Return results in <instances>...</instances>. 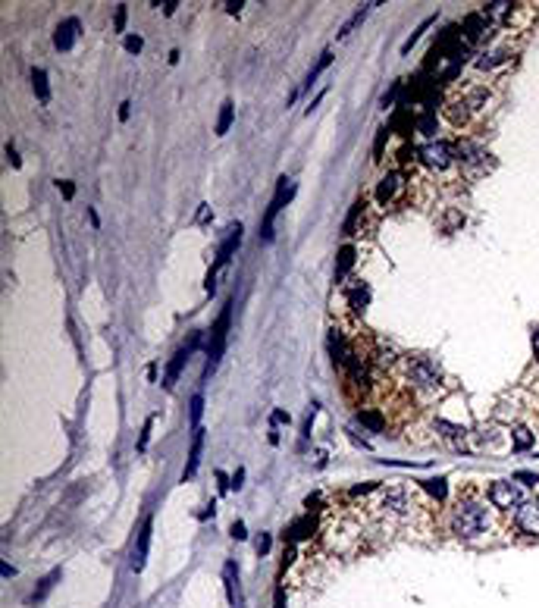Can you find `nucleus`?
<instances>
[{"instance_id": "obj_1", "label": "nucleus", "mask_w": 539, "mask_h": 608, "mask_svg": "<svg viewBox=\"0 0 539 608\" xmlns=\"http://www.w3.org/2000/svg\"><path fill=\"white\" fill-rule=\"evenodd\" d=\"M449 527L461 539H480L492 530V508H486V501L480 499L461 496L449 514Z\"/></svg>"}, {"instance_id": "obj_2", "label": "nucleus", "mask_w": 539, "mask_h": 608, "mask_svg": "<svg viewBox=\"0 0 539 608\" xmlns=\"http://www.w3.org/2000/svg\"><path fill=\"white\" fill-rule=\"evenodd\" d=\"M398 374L408 383V389L417 392L420 398H432L442 389V367L432 358H423V354H405L398 361Z\"/></svg>"}, {"instance_id": "obj_3", "label": "nucleus", "mask_w": 539, "mask_h": 608, "mask_svg": "<svg viewBox=\"0 0 539 608\" xmlns=\"http://www.w3.org/2000/svg\"><path fill=\"white\" fill-rule=\"evenodd\" d=\"M374 508L383 521H405V518H411V511L417 508V499L408 486H389V489L379 492Z\"/></svg>"}, {"instance_id": "obj_4", "label": "nucleus", "mask_w": 539, "mask_h": 608, "mask_svg": "<svg viewBox=\"0 0 539 608\" xmlns=\"http://www.w3.org/2000/svg\"><path fill=\"white\" fill-rule=\"evenodd\" d=\"M417 157H420V163L427 166L430 173H436V176H445V173H452L454 166H458L454 144H449V141H427L420 151H417Z\"/></svg>"}, {"instance_id": "obj_5", "label": "nucleus", "mask_w": 539, "mask_h": 608, "mask_svg": "<svg viewBox=\"0 0 539 608\" xmlns=\"http://www.w3.org/2000/svg\"><path fill=\"white\" fill-rule=\"evenodd\" d=\"M405 195H408L405 173L392 170V173H386V176L379 179V185H376V204L379 207H398V204L405 201Z\"/></svg>"}, {"instance_id": "obj_6", "label": "nucleus", "mask_w": 539, "mask_h": 608, "mask_svg": "<svg viewBox=\"0 0 539 608\" xmlns=\"http://www.w3.org/2000/svg\"><path fill=\"white\" fill-rule=\"evenodd\" d=\"M486 496H489V505L499 508V511H511V508H521L523 505V492H521L518 480H496V483H489Z\"/></svg>"}, {"instance_id": "obj_7", "label": "nucleus", "mask_w": 539, "mask_h": 608, "mask_svg": "<svg viewBox=\"0 0 539 608\" xmlns=\"http://www.w3.org/2000/svg\"><path fill=\"white\" fill-rule=\"evenodd\" d=\"M229 308H232V304H226V308H223V314H219V320H217V326H214V339H210V345H207V374L217 367L219 354H223V345H226V330H229Z\"/></svg>"}, {"instance_id": "obj_8", "label": "nucleus", "mask_w": 539, "mask_h": 608, "mask_svg": "<svg viewBox=\"0 0 539 608\" xmlns=\"http://www.w3.org/2000/svg\"><path fill=\"white\" fill-rule=\"evenodd\" d=\"M514 527L523 536H539V499L536 501H523L514 514Z\"/></svg>"}, {"instance_id": "obj_9", "label": "nucleus", "mask_w": 539, "mask_h": 608, "mask_svg": "<svg viewBox=\"0 0 539 608\" xmlns=\"http://www.w3.org/2000/svg\"><path fill=\"white\" fill-rule=\"evenodd\" d=\"M454 157H458L461 170H477V166H483V148L477 141L470 139H458L454 141Z\"/></svg>"}, {"instance_id": "obj_10", "label": "nucleus", "mask_w": 539, "mask_h": 608, "mask_svg": "<svg viewBox=\"0 0 539 608\" xmlns=\"http://www.w3.org/2000/svg\"><path fill=\"white\" fill-rule=\"evenodd\" d=\"M295 192V185L288 179H279V188H276V197L270 201V207H267V217H263V241H270V226H273V219H276V214L283 210V204L292 197Z\"/></svg>"}, {"instance_id": "obj_11", "label": "nucleus", "mask_w": 539, "mask_h": 608, "mask_svg": "<svg viewBox=\"0 0 539 608\" xmlns=\"http://www.w3.org/2000/svg\"><path fill=\"white\" fill-rule=\"evenodd\" d=\"M445 119H449L454 129H464L470 119H474V113H470L467 101H464L461 94H454V97H449V101H445Z\"/></svg>"}, {"instance_id": "obj_12", "label": "nucleus", "mask_w": 539, "mask_h": 608, "mask_svg": "<svg viewBox=\"0 0 539 608\" xmlns=\"http://www.w3.org/2000/svg\"><path fill=\"white\" fill-rule=\"evenodd\" d=\"M79 19H66V22H60L57 26V32H54V48L57 50H72V44L79 41Z\"/></svg>"}, {"instance_id": "obj_13", "label": "nucleus", "mask_w": 539, "mask_h": 608, "mask_svg": "<svg viewBox=\"0 0 539 608\" xmlns=\"http://www.w3.org/2000/svg\"><path fill=\"white\" fill-rule=\"evenodd\" d=\"M461 97L467 101V107H470V113H486L489 110V101H492V91L486 88V85H474V88H464L461 91Z\"/></svg>"}, {"instance_id": "obj_14", "label": "nucleus", "mask_w": 539, "mask_h": 608, "mask_svg": "<svg viewBox=\"0 0 539 608\" xmlns=\"http://www.w3.org/2000/svg\"><path fill=\"white\" fill-rule=\"evenodd\" d=\"M198 342H201V336H192V342H188L185 348H179L176 352V358H173V364H170V370H166V379H163V386L166 389H170L173 383H176V376H179V370H182V364L188 361V354L195 352V348H198Z\"/></svg>"}, {"instance_id": "obj_15", "label": "nucleus", "mask_w": 539, "mask_h": 608, "mask_svg": "<svg viewBox=\"0 0 539 608\" xmlns=\"http://www.w3.org/2000/svg\"><path fill=\"white\" fill-rule=\"evenodd\" d=\"M148 545H151V521H144V527H141V533H138V543H135V552H132V568H135V571H141V568H144Z\"/></svg>"}, {"instance_id": "obj_16", "label": "nucleus", "mask_w": 539, "mask_h": 608, "mask_svg": "<svg viewBox=\"0 0 539 608\" xmlns=\"http://www.w3.org/2000/svg\"><path fill=\"white\" fill-rule=\"evenodd\" d=\"M201 445H204V430L195 427V439H192V452H188V465H185V480H192L195 470H198L201 461Z\"/></svg>"}, {"instance_id": "obj_17", "label": "nucleus", "mask_w": 539, "mask_h": 608, "mask_svg": "<svg viewBox=\"0 0 539 608\" xmlns=\"http://www.w3.org/2000/svg\"><path fill=\"white\" fill-rule=\"evenodd\" d=\"M486 26H489V19L483 16V13H470V16H464V35H467V41H477L483 32H486Z\"/></svg>"}, {"instance_id": "obj_18", "label": "nucleus", "mask_w": 539, "mask_h": 608, "mask_svg": "<svg viewBox=\"0 0 539 608\" xmlns=\"http://www.w3.org/2000/svg\"><path fill=\"white\" fill-rule=\"evenodd\" d=\"M502 60H508V50L505 48H492V50H483L480 60H477V70H492V66H499Z\"/></svg>"}, {"instance_id": "obj_19", "label": "nucleus", "mask_w": 539, "mask_h": 608, "mask_svg": "<svg viewBox=\"0 0 539 608\" xmlns=\"http://www.w3.org/2000/svg\"><path fill=\"white\" fill-rule=\"evenodd\" d=\"M352 264H354V248L352 245H345L339 251V267H336V279H345V273L352 270Z\"/></svg>"}, {"instance_id": "obj_20", "label": "nucleus", "mask_w": 539, "mask_h": 608, "mask_svg": "<svg viewBox=\"0 0 539 608\" xmlns=\"http://www.w3.org/2000/svg\"><path fill=\"white\" fill-rule=\"evenodd\" d=\"M232 113H235V104H232V101H226V104H223V110H219V119H217V135H226V132H229V126H232Z\"/></svg>"}, {"instance_id": "obj_21", "label": "nucleus", "mask_w": 539, "mask_h": 608, "mask_svg": "<svg viewBox=\"0 0 539 608\" xmlns=\"http://www.w3.org/2000/svg\"><path fill=\"white\" fill-rule=\"evenodd\" d=\"M57 580H60V571H50V574H48V577H44V580H41V587H38V592H35L32 599H28V602H41V599L48 596L50 590H54V583H57Z\"/></svg>"}, {"instance_id": "obj_22", "label": "nucleus", "mask_w": 539, "mask_h": 608, "mask_svg": "<svg viewBox=\"0 0 539 608\" xmlns=\"http://www.w3.org/2000/svg\"><path fill=\"white\" fill-rule=\"evenodd\" d=\"M432 22H436V16H430V19H423V22H420V26H417V32H411V38H408V41H405V44H401V54H411V48H414V44H417V38H420L423 32H427V28L432 26Z\"/></svg>"}, {"instance_id": "obj_23", "label": "nucleus", "mask_w": 539, "mask_h": 608, "mask_svg": "<svg viewBox=\"0 0 539 608\" xmlns=\"http://www.w3.org/2000/svg\"><path fill=\"white\" fill-rule=\"evenodd\" d=\"M32 85L38 91V97H41V101H48L50 91H48V75H44V70H32Z\"/></svg>"}, {"instance_id": "obj_24", "label": "nucleus", "mask_w": 539, "mask_h": 608, "mask_svg": "<svg viewBox=\"0 0 539 608\" xmlns=\"http://www.w3.org/2000/svg\"><path fill=\"white\" fill-rule=\"evenodd\" d=\"M330 63H332V50H323V54H320V60H317V66H314V70H310V75H307V82H305V85H307V88L314 85V82H317V75H320V72H323Z\"/></svg>"}, {"instance_id": "obj_25", "label": "nucleus", "mask_w": 539, "mask_h": 608, "mask_svg": "<svg viewBox=\"0 0 539 608\" xmlns=\"http://www.w3.org/2000/svg\"><path fill=\"white\" fill-rule=\"evenodd\" d=\"M511 443H514V448H521V452H523V448L533 445V433H530L527 427H518V430L511 433Z\"/></svg>"}, {"instance_id": "obj_26", "label": "nucleus", "mask_w": 539, "mask_h": 608, "mask_svg": "<svg viewBox=\"0 0 539 608\" xmlns=\"http://www.w3.org/2000/svg\"><path fill=\"white\" fill-rule=\"evenodd\" d=\"M310 530H314V521L305 518V521L292 523V530H288V539H307V536H310Z\"/></svg>"}, {"instance_id": "obj_27", "label": "nucleus", "mask_w": 539, "mask_h": 608, "mask_svg": "<svg viewBox=\"0 0 539 608\" xmlns=\"http://www.w3.org/2000/svg\"><path fill=\"white\" fill-rule=\"evenodd\" d=\"M436 430H442V436L445 439H464V427H454V423H449V420H436Z\"/></svg>"}, {"instance_id": "obj_28", "label": "nucleus", "mask_w": 539, "mask_h": 608, "mask_svg": "<svg viewBox=\"0 0 539 608\" xmlns=\"http://www.w3.org/2000/svg\"><path fill=\"white\" fill-rule=\"evenodd\" d=\"M358 420L364 423V427H370V430H383V427H386L383 417L374 414V411H361V414H358Z\"/></svg>"}, {"instance_id": "obj_29", "label": "nucleus", "mask_w": 539, "mask_h": 608, "mask_svg": "<svg viewBox=\"0 0 539 608\" xmlns=\"http://www.w3.org/2000/svg\"><path fill=\"white\" fill-rule=\"evenodd\" d=\"M417 129H420L423 135H432V129H436V110H427L420 116V123H417Z\"/></svg>"}, {"instance_id": "obj_30", "label": "nucleus", "mask_w": 539, "mask_h": 608, "mask_svg": "<svg viewBox=\"0 0 539 608\" xmlns=\"http://www.w3.org/2000/svg\"><path fill=\"white\" fill-rule=\"evenodd\" d=\"M423 486H427V492H430V496H436L439 501L445 499V480H442V477H439V480H427Z\"/></svg>"}, {"instance_id": "obj_31", "label": "nucleus", "mask_w": 539, "mask_h": 608, "mask_svg": "<svg viewBox=\"0 0 539 608\" xmlns=\"http://www.w3.org/2000/svg\"><path fill=\"white\" fill-rule=\"evenodd\" d=\"M364 16H367V10H361V13H354V16H352V19H348V22H345V26H342V32H339V38H348V35H352V28H354V26H361V19H364Z\"/></svg>"}, {"instance_id": "obj_32", "label": "nucleus", "mask_w": 539, "mask_h": 608, "mask_svg": "<svg viewBox=\"0 0 539 608\" xmlns=\"http://www.w3.org/2000/svg\"><path fill=\"white\" fill-rule=\"evenodd\" d=\"M201 411H204V395H195L192 398V423L198 427V420H201Z\"/></svg>"}, {"instance_id": "obj_33", "label": "nucleus", "mask_w": 539, "mask_h": 608, "mask_svg": "<svg viewBox=\"0 0 539 608\" xmlns=\"http://www.w3.org/2000/svg\"><path fill=\"white\" fill-rule=\"evenodd\" d=\"M514 480L527 483V486H536L539 483V474H533V470H518V474H514Z\"/></svg>"}, {"instance_id": "obj_34", "label": "nucleus", "mask_w": 539, "mask_h": 608, "mask_svg": "<svg viewBox=\"0 0 539 608\" xmlns=\"http://www.w3.org/2000/svg\"><path fill=\"white\" fill-rule=\"evenodd\" d=\"M389 132L392 129H379V135H376V144H374V157L379 161L383 157V144H386V139H389Z\"/></svg>"}, {"instance_id": "obj_35", "label": "nucleus", "mask_w": 539, "mask_h": 608, "mask_svg": "<svg viewBox=\"0 0 539 608\" xmlns=\"http://www.w3.org/2000/svg\"><path fill=\"white\" fill-rule=\"evenodd\" d=\"M401 91V79L398 82H392V88H389V94H383V107H392V101H396V94Z\"/></svg>"}, {"instance_id": "obj_36", "label": "nucleus", "mask_w": 539, "mask_h": 608, "mask_svg": "<svg viewBox=\"0 0 539 608\" xmlns=\"http://www.w3.org/2000/svg\"><path fill=\"white\" fill-rule=\"evenodd\" d=\"M141 44H144V41H141L138 35H129V38H126V50H129V54H138Z\"/></svg>"}, {"instance_id": "obj_37", "label": "nucleus", "mask_w": 539, "mask_h": 608, "mask_svg": "<svg viewBox=\"0 0 539 608\" xmlns=\"http://www.w3.org/2000/svg\"><path fill=\"white\" fill-rule=\"evenodd\" d=\"M126 13H129L126 4H119L116 6V22H113V26H116V32H123V28H126Z\"/></svg>"}, {"instance_id": "obj_38", "label": "nucleus", "mask_w": 539, "mask_h": 608, "mask_svg": "<svg viewBox=\"0 0 539 608\" xmlns=\"http://www.w3.org/2000/svg\"><path fill=\"white\" fill-rule=\"evenodd\" d=\"M270 552V533H261V539H257V555H267Z\"/></svg>"}, {"instance_id": "obj_39", "label": "nucleus", "mask_w": 539, "mask_h": 608, "mask_svg": "<svg viewBox=\"0 0 539 608\" xmlns=\"http://www.w3.org/2000/svg\"><path fill=\"white\" fill-rule=\"evenodd\" d=\"M151 423H154V417H151V420L144 423V430H141V439H138V448H144V445H148V433H151Z\"/></svg>"}, {"instance_id": "obj_40", "label": "nucleus", "mask_w": 539, "mask_h": 608, "mask_svg": "<svg viewBox=\"0 0 539 608\" xmlns=\"http://www.w3.org/2000/svg\"><path fill=\"white\" fill-rule=\"evenodd\" d=\"M232 536H235V539H245V523H241V521L232 523Z\"/></svg>"}, {"instance_id": "obj_41", "label": "nucleus", "mask_w": 539, "mask_h": 608, "mask_svg": "<svg viewBox=\"0 0 539 608\" xmlns=\"http://www.w3.org/2000/svg\"><path fill=\"white\" fill-rule=\"evenodd\" d=\"M60 188H63V197H72V195H75L72 182H60Z\"/></svg>"}, {"instance_id": "obj_42", "label": "nucleus", "mask_w": 539, "mask_h": 608, "mask_svg": "<svg viewBox=\"0 0 539 608\" xmlns=\"http://www.w3.org/2000/svg\"><path fill=\"white\" fill-rule=\"evenodd\" d=\"M241 480H245V470H235V477H232V486H235V489H241Z\"/></svg>"}, {"instance_id": "obj_43", "label": "nucleus", "mask_w": 539, "mask_h": 608, "mask_svg": "<svg viewBox=\"0 0 539 608\" xmlns=\"http://www.w3.org/2000/svg\"><path fill=\"white\" fill-rule=\"evenodd\" d=\"M533 354H536V361H539V326L533 330Z\"/></svg>"}, {"instance_id": "obj_44", "label": "nucleus", "mask_w": 539, "mask_h": 608, "mask_svg": "<svg viewBox=\"0 0 539 608\" xmlns=\"http://www.w3.org/2000/svg\"><path fill=\"white\" fill-rule=\"evenodd\" d=\"M176 6H179L176 0H170V4H163V13H166V16H170V13H176Z\"/></svg>"}, {"instance_id": "obj_45", "label": "nucleus", "mask_w": 539, "mask_h": 608, "mask_svg": "<svg viewBox=\"0 0 539 608\" xmlns=\"http://www.w3.org/2000/svg\"><path fill=\"white\" fill-rule=\"evenodd\" d=\"M283 605H285V592L276 590V608H283Z\"/></svg>"}, {"instance_id": "obj_46", "label": "nucleus", "mask_w": 539, "mask_h": 608, "mask_svg": "<svg viewBox=\"0 0 539 608\" xmlns=\"http://www.w3.org/2000/svg\"><path fill=\"white\" fill-rule=\"evenodd\" d=\"M129 107H132V104H129V101L123 104V107H119V119H129Z\"/></svg>"}, {"instance_id": "obj_47", "label": "nucleus", "mask_w": 539, "mask_h": 608, "mask_svg": "<svg viewBox=\"0 0 539 608\" xmlns=\"http://www.w3.org/2000/svg\"><path fill=\"white\" fill-rule=\"evenodd\" d=\"M273 420H276V423L285 420V423H288V414H285V411H276V414H273Z\"/></svg>"}]
</instances>
